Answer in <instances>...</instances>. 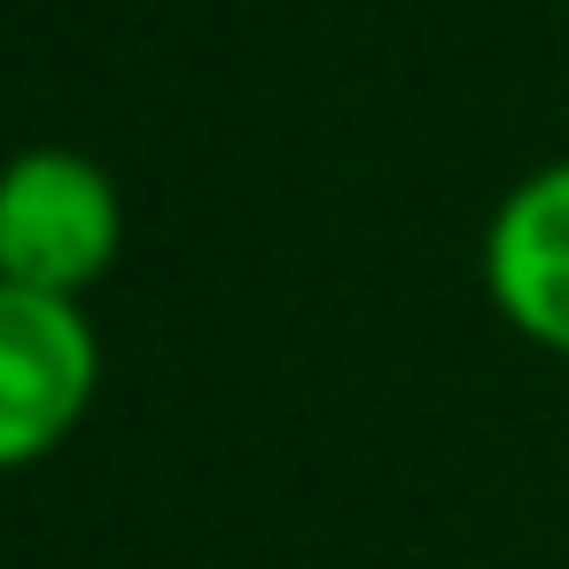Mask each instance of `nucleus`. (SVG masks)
<instances>
[{
	"label": "nucleus",
	"instance_id": "nucleus-3",
	"mask_svg": "<svg viewBox=\"0 0 569 569\" xmlns=\"http://www.w3.org/2000/svg\"><path fill=\"white\" fill-rule=\"evenodd\" d=\"M483 289L515 336L569 359V157L499 196L483 227Z\"/></svg>",
	"mask_w": 569,
	"mask_h": 569
},
{
	"label": "nucleus",
	"instance_id": "nucleus-2",
	"mask_svg": "<svg viewBox=\"0 0 569 569\" xmlns=\"http://www.w3.org/2000/svg\"><path fill=\"white\" fill-rule=\"evenodd\" d=\"M102 390V336L87 305L0 281V476L48 460Z\"/></svg>",
	"mask_w": 569,
	"mask_h": 569
},
{
	"label": "nucleus",
	"instance_id": "nucleus-1",
	"mask_svg": "<svg viewBox=\"0 0 569 569\" xmlns=\"http://www.w3.org/2000/svg\"><path fill=\"white\" fill-rule=\"evenodd\" d=\"M126 250L118 180L87 149H24L0 164V281L32 297H87Z\"/></svg>",
	"mask_w": 569,
	"mask_h": 569
}]
</instances>
